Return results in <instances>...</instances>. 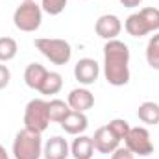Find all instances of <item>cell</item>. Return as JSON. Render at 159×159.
I'll use <instances>...</instances> for the list:
<instances>
[{
	"mask_svg": "<svg viewBox=\"0 0 159 159\" xmlns=\"http://www.w3.org/2000/svg\"><path fill=\"white\" fill-rule=\"evenodd\" d=\"M104 76L109 85L122 87L129 81V48L119 39L104 44Z\"/></svg>",
	"mask_w": 159,
	"mask_h": 159,
	"instance_id": "obj_1",
	"label": "cell"
},
{
	"mask_svg": "<svg viewBox=\"0 0 159 159\" xmlns=\"http://www.w3.org/2000/svg\"><path fill=\"white\" fill-rule=\"evenodd\" d=\"M43 139L41 133L20 129L13 139V157L15 159H41L43 157Z\"/></svg>",
	"mask_w": 159,
	"mask_h": 159,
	"instance_id": "obj_2",
	"label": "cell"
},
{
	"mask_svg": "<svg viewBox=\"0 0 159 159\" xmlns=\"http://www.w3.org/2000/svg\"><path fill=\"white\" fill-rule=\"evenodd\" d=\"M35 48L54 65H67L72 57V46L69 41L56 37H37L34 41Z\"/></svg>",
	"mask_w": 159,
	"mask_h": 159,
	"instance_id": "obj_3",
	"label": "cell"
},
{
	"mask_svg": "<svg viewBox=\"0 0 159 159\" xmlns=\"http://www.w3.org/2000/svg\"><path fill=\"white\" fill-rule=\"evenodd\" d=\"M41 22H43V7L35 0L22 2L13 13V24L20 32L32 34V32L39 30Z\"/></svg>",
	"mask_w": 159,
	"mask_h": 159,
	"instance_id": "obj_4",
	"label": "cell"
},
{
	"mask_svg": "<svg viewBox=\"0 0 159 159\" xmlns=\"http://www.w3.org/2000/svg\"><path fill=\"white\" fill-rule=\"evenodd\" d=\"M50 124V115H48V102L43 98H34L26 104L24 109V128L35 133L46 131Z\"/></svg>",
	"mask_w": 159,
	"mask_h": 159,
	"instance_id": "obj_5",
	"label": "cell"
},
{
	"mask_svg": "<svg viewBox=\"0 0 159 159\" xmlns=\"http://www.w3.org/2000/svg\"><path fill=\"white\" fill-rule=\"evenodd\" d=\"M126 148L133 154V156H141V157H148L154 154V143L150 139V131L143 126L137 128H129L126 139Z\"/></svg>",
	"mask_w": 159,
	"mask_h": 159,
	"instance_id": "obj_6",
	"label": "cell"
},
{
	"mask_svg": "<svg viewBox=\"0 0 159 159\" xmlns=\"http://www.w3.org/2000/svg\"><path fill=\"white\" fill-rule=\"evenodd\" d=\"M94 32H96V35L102 37V39L113 41V39H117L120 35V32H122V22H120V19L117 15L106 13V15L98 17L96 24H94Z\"/></svg>",
	"mask_w": 159,
	"mask_h": 159,
	"instance_id": "obj_7",
	"label": "cell"
},
{
	"mask_svg": "<svg viewBox=\"0 0 159 159\" xmlns=\"http://www.w3.org/2000/svg\"><path fill=\"white\" fill-rule=\"evenodd\" d=\"M100 76V65L93 57H81L74 67V78L81 85H93Z\"/></svg>",
	"mask_w": 159,
	"mask_h": 159,
	"instance_id": "obj_8",
	"label": "cell"
},
{
	"mask_svg": "<svg viewBox=\"0 0 159 159\" xmlns=\"http://www.w3.org/2000/svg\"><path fill=\"white\" fill-rule=\"evenodd\" d=\"M93 144H94V150L100 152V154H113L117 148H119L120 141L115 137V133L107 128V126H102L94 131L93 135Z\"/></svg>",
	"mask_w": 159,
	"mask_h": 159,
	"instance_id": "obj_9",
	"label": "cell"
},
{
	"mask_svg": "<svg viewBox=\"0 0 159 159\" xmlns=\"http://www.w3.org/2000/svg\"><path fill=\"white\" fill-rule=\"evenodd\" d=\"M70 156V146L67 143V139L54 135L50 137L44 146H43V157L44 159H67Z\"/></svg>",
	"mask_w": 159,
	"mask_h": 159,
	"instance_id": "obj_10",
	"label": "cell"
},
{
	"mask_svg": "<svg viewBox=\"0 0 159 159\" xmlns=\"http://www.w3.org/2000/svg\"><path fill=\"white\" fill-rule=\"evenodd\" d=\"M67 104L72 111H81L85 113L87 109H91L94 106V94L85 89V87H78V89H72L69 93V98H67Z\"/></svg>",
	"mask_w": 159,
	"mask_h": 159,
	"instance_id": "obj_11",
	"label": "cell"
},
{
	"mask_svg": "<svg viewBox=\"0 0 159 159\" xmlns=\"http://www.w3.org/2000/svg\"><path fill=\"white\" fill-rule=\"evenodd\" d=\"M89 126V120L85 117V113L81 111H72L61 120V128L69 133V135H81Z\"/></svg>",
	"mask_w": 159,
	"mask_h": 159,
	"instance_id": "obj_12",
	"label": "cell"
},
{
	"mask_svg": "<svg viewBox=\"0 0 159 159\" xmlns=\"http://www.w3.org/2000/svg\"><path fill=\"white\" fill-rule=\"evenodd\" d=\"M48 76V70L39 65V63H30L28 67H26V70H24V83L30 87V89H34V91H39L41 85L44 83V80Z\"/></svg>",
	"mask_w": 159,
	"mask_h": 159,
	"instance_id": "obj_13",
	"label": "cell"
},
{
	"mask_svg": "<svg viewBox=\"0 0 159 159\" xmlns=\"http://www.w3.org/2000/svg\"><path fill=\"white\" fill-rule=\"evenodd\" d=\"M94 154V144H93V137L87 135H78L72 144H70V156L74 159H91Z\"/></svg>",
	"mask_w": 159,
	"mask_h": 159,
	"instance_id": "obj_14",
	"label": "cell"
},
{
	"mask_svg": "<svg viewBox=\"0 0 159 159\" xmlns=\"http://www.w3.org/2000/svg\"><path fill=\"white\" fill-rule=\"evenodd\" d=\"M124 28H126V32H128L131 37H144V35L150 34V28H148L144 17H143L139 11H137V13H131V15L126 19Z\"/></svg>",
	"mask_w": 159,
	"mask_h": 159,
	"instance_id": "obj_15",
	"label": "cell"
},
{
	"mask_svg": "<svg viewBox=\"0 0 159 159\" xmlns=\"http://www.w3.org/2000/svg\"><path fill=\"white\" fill-rule=\"evenodd\" d=\"M137 117L143 124H148V126L159 124V104L157 102H143L137 109Z\"/></svg>",
	"mask_w": 159,
	"mask_h": 159,
	"instance_id": "obj_16",
	"label": "cell"
},
{
	"mask_svg": "<svg viewBox=\"0 0 159 159\" xmlns=\"http://www.w3.org/2000/svg\"><path fill=\"white\" fill-rule=\"evenodd\" d=\"M70 113V107L65 100H59V98H54L48 102V115H50V122H57L61 124V120L65 119L67 115Z\"/></svg>",
	"mask_w": 159,
	"mask_h": 159,
	"instance_id": "obj_17",
	"label": "cell"
},
{
	"mask_svg": "<svg viewBox=\"0 0 159 159\" xmlns=\"http://www.w3.org/2000/svg\"><path fill=\"white\" fill-rule=\"evenodd\" d=\"M63 87V76L59 72H48V76L44 80V83L41 85L39 93L44 96H50V94H57Z\"/></svg>",
	"mask_w": 159,
	"mask_h": 159,
	"instance_id": "obj_18",
	"label": "cell"
},
{
	"mask_svg": "<svg viewBox=\"0 0 159 159\" xmlns=\"http://www.w3.org/2000/svg\"><path fill=\"white\" fill-rule=\"evenodd\" d=\"M146 63L154 70H159V32L152 35L146 44Z\"/></svg>",
	"mask_w": 159,
	"mask_h": 159,
	"instance_id": "obj_19",
	"label": "cell"
},
{
	"mask_svg": "<svg viewBox=\"0 0 159 159\" xmlns=\"http://www.w3.org/2000/svg\"><path fill=\"white\" fill-rule=\"evenodd\" d=\"M19 52V44L13 37H0V61H11Z\"/></svg>",
	"mask_w": 159,
	"mask_h": 159,
	"instance_id": "obj_20",
	"label": "cell"
},
{
	"mask_svg": "<svg viewBox=\"0 0 159 159\" xmlns=\"http://www.w3.org/2000/svg\"><path fill=\"white\" fill-rule=\"evenodd\" d=\"M139 13L144 17L150 32H159V9L157 7H143V9H139Z\"/></svg>",
	"mask_w": 159,
	"mask_h": 159,
	"instance_id": "obj_21",
	"label": "cell"
},
{
	"mask_svg": "<svg viewBox=\"0 0 159 159\" xmlns=\"http://www.w3.org/2000/svg\"><path fill=\"white\" fill-rule=\"evenodd\" d=\"M107 128L115 133V137H117L119 141H124L131 126H129V122H128V120H124V119H113L109 124H107Z\"/></svg>",
	"mask_w": 159,
	"mask_h": 159,
	"instance_id": "obj_22",
	"label": "cell"
},
{
	"mask_svg": "<svg viewBox=\"0 0 159 159\" xmlns=\"http://www.w3.org/2000/svg\"><path fill=\"white\" fill-rule=\"evenodd\" d=\"M69 0H41V7L48 15H59L65 11Z\"/></svg>",
	"mask_w": 159,
	"mask_h": 159,
	"instance_id": "obj_23",
	"label": "cell"
},
{
	"mask_svg": "<svg viewBox=\"0 0 159 159\" xmlns=\"http://www.w3.org/2000/svg\"><path fill=\"white\" fill-rule=\"evenodd\" d=\"M9 80H11V72L6 65L0 63V89H6L9 85Z\"/></svg>",
	"mask_w": 159,
	"mask_h": 159,
	"instance_id": "obj_24",
	"label": "cell"
},
{
	"mask_svg": "<svg viewBox=\"0 0 159 159\" xmlns=\"http://www.w3.org/2000/svg\"><path fill=\"white\" fill-rule=\"evenodd\" d=\"M111 159H135V156H133L126 146H119V148L111 154Z\"/></svg>",
	"mask_w": 159,
	"mask_h": 159,
	"instance_id": "obj_25",
	"label": "cell"
},
{
	"mask_svg": "<svg viewBox=\"0 0 159 159\" xmlns=\"http://www.w3.org/2000/svg\"><path fill=\"white\" fill-rule=\"evenodd\" d=\"M141 2L143 0H120V4L124 7H137V6H141Z\"/></svg>",
	"mask_w": 159,
	"mask_h": 159,
	"instance_id": "obj_26",
	"label": "cell"
},
{
	"mask_svg": "<svg viewBox=\"0 0 159 159\" xmlns=\"http://www.w3.org/2000/svg\"><path fill=\"white\" fill-rule=\"evenodd\" d=\"M0 159H11L9 157V154L6 152V148H4L2 144H0Z\"/></svg>",
	"mask_w": 159,
	"mask_h": 159,
	"instance_id": "obj_27",
	"label": "cell"
},
{
	"mask_svg": "<svg viewBox=\"0 0 159 159\" xmlns=\"http://www.w3.org/2000/svg\"><path fill=\"white\" fill-rule=\"evenodd\" d=\"M22 2H32V0H22Z\"/></svg>",
	"mask_w": 159,
	"mask_h": 159,
	"instance_id": "obj_28",
	"label": "cell"
}]
</instances>
